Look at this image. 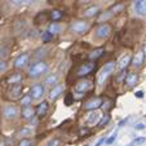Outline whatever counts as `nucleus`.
Returning a JSON list of instances; mask_svg holds the SVG:
<instances>
[{
	"label": "nucleus",
	"instance_id": "obj_1",
	"mask_svg": "<svg viewBox=\"0 0 146 146\" xmlns=\"http://www.w3.org/2000/svg\"><path fill=\"white\" fill-rule=\"evenodd\" d=\"M47 70H48V65L45 64V62H43V61L36 62V64H34L33 66H30V69H29V76L35 79V78H39L43 74H45Z\"/></svg>",
	"mask_w": 146,
	"mask_h": 146
},
{
	"label": "nucleus",
	"instance_id": "obj_2",
	"mask_svg": "<svg viewBox=\"0 0 146 146\" xmlns=\"http://www.w3.org/2000/svg\"><path fill=\"white\" fill-rule=\"evenodd\" d=\"M114 70H115V62H114V61L108 62L105 66L102 67L101 72H100V75H98V84H100V86H102V84L105 83V80L108 79L109 75H110Z\"/></svg>",
	"mask_w": 146,
	"mask_h": 146
},
{
	"label": "nucleus",
	"instance_id": "obj_3",
	"mask_svg": "<svg viewBox=\"0 0 146 146\" xmlns=\"http://www.w3.org/2000/svg\"><path fill=\"white\" fill-rule=\"evenodd\" d=\"M89 23L86 22V21H75V22L71 23V26H70V29H71V31H74L75 34H79V35H82V34H86L87 31L89 30Z\"/></svg>",
	"mask_w": 146,
	"mask_h": 146
},
{
	"label": "nucleus",
	"instance_id": "obj_4",
	"mask_svg": "<svg viewBox=\"0 0 146 146\" xmlns=\"http://www.w3.org/2000/svg\"><path fill=\"white\" fill-rule=\"evenodd\" d=\"M111 34V27L108 23H101L96 29V38L98 39H108Z\"/></svg>",
	"mask_w": 146,
	"mask_h": 146
},
{
	"label": "nucleus",
	"instance_id": "obj_5",
	"mask_svg": "<svg viewBox=\"0 0 146 146\" xmlns=\"http://www.w3.org/2000/svg\"><path fill=\"white\" fill-rule=\"evenodd\" d=\"M18 115V109L14 105H8L3 109V116L7 120H13V119L17 118Z\"/></svg>",
	"mask_w": 146,
	"mask_h": 146
},
{
	"label": "nucleus",
	"instance_id": "obj_6",
	"mask_svg": "<svg viewBox=\"0 0 146 146\" xmlns=\"http://www.w3.org/2000/svg\"><path fill=\"white\" fill-rule=\"evenodd\" d=\"M29 60H30L29 53H22V54H19L18 57L14 60V67H16V69H22V67H25L26 65L29 64Z\"/></svg>",
	"mask_w": 146,
	"mask_h": 146
},
{
	"label": "nucleus",
	"instance_id": "obj_7",
	"mask_svg": "<svg viewBox=\"0 0 146 146\" xmlns=\"http://www.w3.org/2000/svg\"><path fill=\"white\" fill-rule=\"evenodd\" d=\"M44 93V86L41 84H34L30 89V96L33 97V100H39Z\"/></svg>",
	"mask_w": 146,
	"mask_h": 146
},
{
	"label": "nucleus",
	"instance_id": "obj_8",
	"mask_svg": "<svg viewBox=\"0 0 146 146\" xmlns=\"http://www.w3.org/2000/svg\"><path fill=\"white\" fill-rule=\"evenodd\" d=\"M93 70H94V64H84L76 70V75L79 78L86 76V75L91 74Z\"/></svg>",
	"mask_w": 146,
	"mask_h": 146
},
{
	"label": "nucleus",
	"instance_id": "obj_9",
	"mask_svg": "<svg viewBox=\"0 0 146 146\" xmlns=\"http://www.w3.org/2000/svg\"><path fill=\"white\" fill-rule=\"evenodd\" d=\"M101 105H102V98L96 97V98H92V100H89V101H87L86 104H84V109H86V110H93L94 111Z\"/></svg>",
	"mask_w": 146,
	"mask_h": 146
},
{
	"label": "nucleus",
	"instance_id": "obj_10",
	"mask_svg": "<svg viewBox=\"0 0 146 146\" xmlns=\"http://www.w3.org/2000/svg\"><path fill=\"white\" fill-rule=\"evenodd\" d=\"M101 114L98 113V111H93V113H91L88 115V118H87V125L88 127H93V125H97V124L100 123V120H101Z\"/></svg>",
	"mask_w": 146,
	"mask_h": 146
},
{
	"label": "nucleus",
	"instance_id": "obj_11",
	"mask_svg": "<svg viewBox=\"0 0 146 146\" xmlns=\"http://www.w3.org/2000/svg\"><path fill=\"white\" fill-rule=\"evenodd\" d=\"M62 92H64V87H62V86H54L52 89H50L48 97H49L50 101H56V100H57L58 97L62 94Z\"/></svg>",
	"mask_w": 146,
	"mask_h": 146
},
{
	"label": "nucleus",
	"instance_id": "obj_12",
	"mask_svg": "<svg viewBox=\"0 0 146 146\" xmlns=\"http://www.w3.org/2000/svg\"><path fill=\"white\" fill-rule=\"evenodd\" d=\"M22 84H14V86H12V88L9 89L8 94L9 97H12V98H18L21 94H22Z\"/></svg>",
	"mask_w": 146,
	"mask_h": 146
},
{
	"label": "nucleus",
	"instance_id": "obj_13",
	"mask_svg": "<svg viewBox=\"0 0 146 146\" xmlns=\"http://www.w3.org/2000/svg\"><path fill=\"white\" fill-rule=\"evenodd\" d=\"M100 13V8L97 5H92V7H89V8H87V9H84L83 11V13H82V16L84 17V18H92V17H94L96 14H98Z\"/></svg>",
	"mask_w": 146,
	"mask_h": 146
},
{
	"label": "nucleus",
	"instance_id": "obj_14",
	"mask_svg": "<svg viewBox=\"0 0 146 146\" xmlns=\"http://www.w3.org/2000/svg\"><path fill=\"white\" fill-rule=\"evenodd\" d=\"M89 88H91V82H89V80H83V82H79L76 86H75V91L79 92V93H84V92H87Z\"/></svg>",
	"mask_w": 146,
	"mask_h": 146
},
{
	"label": "nucleus",
	"instance_id": "obj_15",
	"mask_svg": "<svg viewBox=\"0 0 146 146\" xmlns=\"http://www.w3.org/2000/svg\"><path fill=\"white\" fill-rule=\"evenodd\" d=\"M143 60H145V53H143V50H140V52H137L135 54V57H133L132 65L135 67H140L141 65L143 64Z\"/></svg>",
	"mask_w": 146,
	"mask_h": 146
},
{
	"label": "nucleus",
	"instance_id": "obj_16",
	"mask_svg": "<svg viewBox=\"0 0 146 146\" xmlns=\"http://www.w3.org/2000/svg\"><path fill=\"white\" fill-rule=\"evenodd\" d=\"M135 8L138 14L146 16V0H136Z\"/></svg>",
	"mask_w": 146,
	"mask_h": 146
},
{
	"label": "nucleus",
	"instance_id": "obj_17",
	"mask_svg": "<svg viewBox=\"0 0 146 146\" xmlns=\"http://www.w3.org/2000/svg\"><path fill=\"white\" fill-rule=\"evenodd\" d=\"M47 111H48V102L43 101L38 105V108H36V110H35V114L38 116H43V115H45Z\"/></svg>",
	"mask_w": 146,
	"mask_h": 146
},
{
	"label": "nucleus",
	"instance_id": "obj_18",
	"mask_svg": "<svg viewBox=\"0 0 146 146\" xmlns=\"http://www.w3.org/2000/svg\"><path fill=\"white\" fill-rule=\"evenodd\" d=\"M137 82H138V76H137V74H135V72H131V74H128L127 78H125V84H127L129 88L135 87Z\"/></svg>",
	"mask_w": 146,
	"mask_h": 146
},
{
	"label": "nucleus",
	"instance_id": "obj_19",
	"mask_svg": "<svg viewBox=\"0 0 146 146\" xmlns=\"http://www.w3.org/2000/svg\"><path fill=\"white\" fill-rule=\"evenodd\" d=\"M34 115H35V110H34L31 106H27V108L22 109V113H21L22 119H33Z\"/></svg>",
	"mask_w": 146,
	"mask_h": 146
},
{
	"label": "nucleus",
	"instance_id": "obj_20",
	"mask_svg": "<svg viewBox=\"0 0 146 146\" xmlns=\"http://www.w3.org/2000/svg\"><path fill=\"white\" fill-rule=\"evenodd\" d=\"M21 80H22V75L18 74V72H16V74H12L11 76L7 79V82H8V84L14 86V84H19V83H21Z\"/></svg>",
	"mask_w": 146,
	"mask_h": 146
},
{
	"label": "nucleus",
	"instance_id": "obj_21",
	"mask_svg": "<svg viewBox=\"0 0 146 146\" xmlns=\"http://www.w3.org/2000/svg\"><path fill=\"white\" fill-rule=\"evenodd\" d=\"M62 17H64V13H62L61 11H58V9H53V11L49 12V18L52 19L53 22H57V21H60Z\"/></svg>",
	"mask_w": 146,
	"mask_h": 146
},
{
	"label": "nucleus",
	"instance_id": "obj_22",
	"mask_svg": "<svg viewBox=\"0 0 146 146\" xmlns=\"http://www.w3.org/2000/svg\"><path fill=\"white\" fill-rule=\"evenodd\" d=\"M129 64H131V56H129V54H127V56H124V57H121V60L119 61V64H118L119 70H121V71H123V70L125 69V67H127Z\"/></svg>",
	"mask_w": 146,
	"mask_h": 146
},
{
	"label": "nucleus",
	"instance_id": "obj_23",
	"mask_svg": "<svg viewBox=\"0 0 146 146\" xmlns=\"http://www.w3.org/2000/svg\"><path fill=\"white\" fill-rule=\"evenodd\" d=\"M61 30H62V27H61V25H58V23H56V22H53V23H50L49 25V27H48V33L49 34H52L53 36L54 35H57V34H60L61 33Z\"/></svg>",
	"mask_w": 146,
	"mask_h": 146
},
{
	"label": "nucleus",
	"instance_id": "obj_24",
	"mask_svg": "<svg viewBox=\"0 0 146 146\" xmlns=\"http://www.w3.org/2000/svg\"><path fill=\"white\" fill-rule=\"evenodd\" d=\"M104 53H105V49H104V48H97V49H94L93 52L89 54V58H91V60H94V61H96L97 58H100L102 54H104Z\"/></svg>",
	"mask_w": 146,
	"mask_h": 146
},
{
	"label": "nucleus",
	"instance_id": "obj_25",
	"mask_svg": "<svg viewBox=\"0 0 146 146\" xmlns=\"http://www.w3.org/2000/svg\"><path fill=\"white\" fill-rule=\"evenodd\" d=\"M124 8H125L124 3H118V4H115V5L111 7L110 12H111L113 14H119L120 12H123V11H124Z\"/></svg>",
	"mask_w": 146,
	"mask_h": 146
},
{
	"label": "nucleus",
	"instance_id": "obj_26",
	"mask_svg": "<svg viewBox=\"0 0 146 146\" xmlns=\"http://www.w3.org/2000/svg\"><path fill=\"white\" fill-rule=\"evenodd\" d=\"M31 102H33V97H31L30 94H26V96H23L22 98H21V105H22L23 108H27V106H30Z\"/></svg>",
	"mask_w": 146,
	"mask_h": 146
},
{
	"label": "nucleus",
	"instance_id": "obj_27",
	"mask_svg": "<svg viewBox=\"0 0 146 146\" xmlns=\"http://www.w3.org/2000/svg\"><path fill=\"white\" fill-rule=\"evenodd\" d=\"M48 17H49V14H48L47 12H40V13L35 17V22L40 23V19H41V22H44V21H47L48 19Z\"/></svg>",
	"mask_w": 146,
	"mask_h": 146
},
{
	"label": "nucleus",
	"instance_id": "obj_28",
	"mask_svg": "<svg viewBox=\"0 0 146 146\" xmlns=\"http://www.w3.org/2000/svg\"><path fill=\"white\" fill-rule=\"evenodd\" d=\"M58 80V76L56 74H50L49 76H47V79H45V84H48V86H53V84H56Z\"/></svg>",
	"mask_w": 146,
	"mask_h": 146
},
{
	"label": "nucleus",
	"instance_id": "obj_29",
	"mask_svg": "<svg viewBox=\"0 0 146 146\" xmlns=\"http://www.w3.org/2000/svg\"><path fill=\"white\" fill-rule=\"evenodd\" d=\"M111 16H113V13H111L110 11H109V12H102L101 16H100V18H98V22H104V21H108V19L111 18Z\"/></svg>",
	"mask_w": 146,
	"mask_h": 146
},
{
	"label": "nucleus",
	"instance_id": "obj_30",
	"mask_svg": "<svg viewBox=\"0 0 146 146\" xmlns=\"http://www.w3.org/2000/svg\"><path fill=\"white\" fill-rule=\"evenodd\" d=\"M116 137H118V132L115 131L114 133H111L110 137L106 138V140H105V143H106V145H111V143H114V142L116 141Z\"/></svg>",
	"mask_w": 146,
	"mask_h": 146
},
{
	"label": "nucleus",
	"instance_id": "obj_31",
	"mask_svg": "<svg viewBox=\"0 0 146 146\" xmlns=\"http://www.w3.org/2000/svg\"><path fill=\"white\" fill-rule=\"evenodd\" d=\"M72 102H74V94H72V93H67L66 97H65V105L70 106Z\"/></svg>",
	"mask_w": 146,
	"mask_h": 146
},
{
	"label": "nucleus",
	"instance_id": "obj_32",
	"mask_svg": "<svg viewBox=\"0 0 146 146\" xmlns=\"http://www.w3.org/2000/svg\"><path fill=\"white\" fill-rule=\"evenodd\" d=\"M18 146H34L33 141L30 138H22V140L19 141V145Z\"/></svg>",
	"mask_w": 146,
	"mask_h": 146
},
{
	"label": "nucleus",
	"instance_id": "obj_33",
	"mask_svg": "<svg viewBox=\"0 0 146 146\" xmlns=\"http://www.w3.org/2000/svg\"><path fill=\"white\" fill-rule=\"evenodd\" d=\"M41 39H43V43H48L49 40H52L53 39V35L52 34H49L48 31H45V33L41 35Z\"/></svg>",
	"mask_w": 146,
	"mask_h": 146
},
{
	"label": "nucleus",
	"instance_id": "obj_34",
	"mask_svg": "<svg viewBox=\"0 0 146 146\" xmlns=\"http://www.w3.org/2000/svg\"><path fill=\"white\" fill-rule=\"evenodd\" d=\"M109 121H110V115H105V116H102V118H101L98 125H100V127H104V125H106Z\"/></svg>",
	"mask_w": 146,
	"mask_h": 146
},
{
	"label": "nucleus",
	"instance_id": "obj_35",
	"mask_svg": "<svg viewBox=\"0 0 146 146\" xmlns=\"http://www.w3.org/2000/svg\"><path fill=\"white\" fill-rule=\"evenodd\" d=\"M145 142H146V138L145 137H136L135 140H133L132 145L138 146V145H142V143H145Z\"/></svg>",
	"mask_w": 146,
	"mask_h": 146
},
{
	"label": "nucleus",
	"instance_id": "obj_36",
	"mask_svg": "<svg viewBox=\"0 0 146 146\" xmlns=\"http://www.w3.org/2000/svg\"><path fill=\"white\" fill-rule=\"evenodd\" d=\"M145 128H146V125H145L143 123H137V124L135 125V129H136V131H143Z\"/></svg>",
	"mask_w": 146,
	"mask_h": 146
},
{
	"label": "nucleus",
	"instance_id": "obj_37",
	"mask_svg": "<svg viewBox=\"0 0 146 146\" xmlns=\"http://www.w3.org/2000/svg\"><path fill=\"white\" fill-rule=\"evenodd\" d=\"M58 143H60V141H58L57 138H53V140H50L49 142H48L47 146H58Z\"/></svg>",
	"mask_w": 146,
	"mask_h": 146
},
{
	"label": "nucleus",
	"instance_id": "obj_38",
	"mask_svg": "<svg viewBox=\"0 0 146 146\" xmlns=\"http://www.w3.org/2000/svg\"><path fill=\"white\" fill-rule=\"evenodd\" d=\"M7 70V62L5 61H0V71H5Z\"/></svg>",
	"mask_w": 146,
	"mask_h": 146
},
{
	"label": "nucleus",
	"instance_id": "obj_39",
	"mask_svg": "<svg viewBox=\"0 0 146 146\" xmlns=\"http://www.w3.org/2000/svg\"><path fill=\"white\" fill-rule=\"evenodd\" d=\"M31 131L29 129V128H22V129L19 131V135H22V136H26V135H29Z\"/></svg>",
	"mask_w": 146,
	"mask_h": 146
},
{
	"label": "nucleus",
	"instance_id": "obj_40",
	"mask_svg": "<svg viewBox=\"0 0 146 146\" xmlns=\"http://www.w3.org/2000/svg\"><path fill=\"white\" fill-rule=\"evenodd\" d=\"M11 1H12L13 5H19V4H22L25 0H11Z\"/></svg>",
	"mask_w": 146,
	"mask_h": 146
},
{
	"label": "nucleus",
	"instance_id": "obj_41",
	"mask_svg": "<svg viewBox=\"0 0 146 146\" xmlns=\"http://www.w3.org/2000/svg\"><path fill=\"white\" fill-rule=\"evenodd\" d=\"M105 140H106V138H105V137H102V138H100V140H98V141H97V142H96V145H94V146H101V145H102V143L105 142Z\"/></svg>",
	"mask_w": 146,
	"mask_h": 146
},
{
	"label": "nucleus",
	"instance_id": "obj_42",
	"mask_svg": "<svg viewBox=\"0 0 146 146\" xmlns=\"http://www.w3.org/2000/svg\"><path fill=\"white\" fill-rule=\"evenodd\" d=\"M135 96L137 97V98H142V97H143V92H142V91H137V92L135 93Z\"/></svg>",
	"mask_w": 146,
	"mask_h": 146
},
{
	"label": "nucleus",
	"instance_id": "obj_43",
	"mask_svg": "<svg viewBox=\"0 0 146 146\" xmlns=\"http://www.w3.org/2000/svg\"><path fill=\"white\" fill-rule=\"evenodd\" d=\"M127 120H128V118H125V119H123V120H120V123H119V127H123L124 124L127 123Z\"/></svg>",
	"mask_w": 146,
	"mask_h": 146
},
{
	"label": "nucleus",
	"instance_id": "obj_44",
	"mask_svg": "<svg viewBox=\"0 0 146 146\" xmlns=\"http://www.w3.org/2000/svg\"><path fill=\"white\" fill-rule=\"evenodd\" d=\"M88 133V129H80V135H87Z\"/></svg>",
	"mask_w": 146,
	"mask_h": 146
},
{
	"label": "nucleus",
	"instance_id": "obj_45",
	"mask_svg": "<svg viewBox=\"0 0 146 146\" xmlns=\"http://www.w3.org/2000/svg\"><path fill=\"white\" fill-rule=\"evenodd\" d=\"M143 53H145V56H146V44L143 45Z\"/></svg>",
	"mask_w": 146,
	"mask_h": 146
},
{
	"label": "nucleus",
	"instance_id": "obj_46",
	"mask_svg": "<svg viewBox=\"0 0 146 146\" xmlns=\"http://www.w3.org/2000/svg\"><path fill=\"white\" fill-rule=\"evenodd\" d=\"M0 146H4V143H3V142H0Z\"/></svg>",
	"mask_w": 146,
	"mask_h": 146
},
{
	"label": "nucleus",
	"instance_id": "obj_47",
	"mask_svg": "<svg viewBox=\"0 0 146 146\" xmlns=\"http://www.w3.org/2000/svg\"><path fill=\"white\" fill-rule=\"evenodd\" d=\"M125 146H133V145H132V143H129V145H125Z\"/></svg>",
	"mask_w": 146,
	"mask_h": 146
},
{
	"label": "nucleus",
	"instance_id": "obj_48",
	"mask_svg": "<svg viewBox=\"0 0 146 146\" xmlns=\"http://www.w3.org/2000/svg\"><path fill=\"white\" fill-rule=\"evenodd\" d=\"M0 50H1V48H0Z\"/></svg>",
	"mask_w": 146,
	"mask_h": 146
}]
</instances>
